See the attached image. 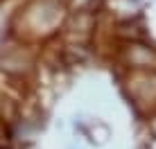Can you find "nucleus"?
I'll return each instance as SVG.
<instances>
[{"label": "nucleus", "mask_w": 156, "mask_h": 149, "mask_svg": "<svg viewBox=\"0 0 156 149\" xmlns=\"http://www.w3.org/2000/svg\"><path fill=\"white\" fill-rule=\"evenodd\" d=\"M12 147V124L0 115V149Z\"/></svg>", "instance_id": "obj_3"}, {"label": "nucleus", "mask_w": 156, "mask_h": 149, "mask_svg": "<svg viewBox=\"0 0 156 149\" xmlns=\"http://www.w3.org/2000/svg\"><path fill=\"white\" fill-rule=\"evenodd\" d=\"M68 14V0H25L9 20V39L41 45L61 32Z\"/></svg>", "instance_id": "obj_1"}, {"label": "nucleus", "mask_w": 156, "mask_h": 149, "mask_svg": "<svg viewBox=\"0 0 156 149\" xmlns=\"http://www.w3.org/2000/svg\"><path fill=\"white\" fill-rule=\"evenodd\" d=\"M0 93L7 95L9 99H14V102H18L20 106L32 102L30 95H32V84L27 79L18 77V74L5 70V68H0Z\"/></svg>", "instance_id": "obj_2"}, {"label": "nucleus", "mask_w": 156, "mask_h": 149, "mask_svg": "<svg viewBox=\"0 0 156 149\" xmlns=\"http://www.w3.org/2000/svg\"><path fill=\"white\" fill-rule=\"evenodd\" d=\"M0 2H5V0H0Z\"/></svg>", "instance_id": "obj_4"}]
</instances>
